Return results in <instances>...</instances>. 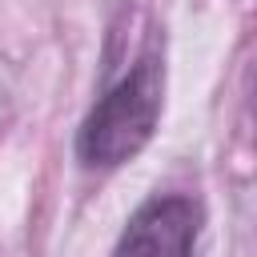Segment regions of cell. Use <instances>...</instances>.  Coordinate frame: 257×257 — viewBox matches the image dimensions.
Wrapping results in <instances>:
<instances>
[{"label": "cell", "instance_id": "cell-1", "mask_svg": "<svg viewBox=\"0 0 257 257\" xmlns=\"http://www.w3.org/2000/svg\"><path fill=\"white\" fill-rule=\"evenodd\" d=\"M165 108V64L157 40L96 96L88 108L80 133H76V157L88 169H116L133 161L157 133Z\"/></svg>", "mask_w": 257, "mask_h": 257}, {"label": "cell", "instance_id": "cell-2", "mask_svg": "<svg viewBox=\"0 0 257 257\" xmlns=\"http://www.w3.org/2000/svg\"><path fill=\"white\" fill-rule=\"evenodd\" d=\"M197 233L201 205L185 193H157L128 217L112 257H193Z\"/></svg>", "mask_w": 257, "mask_h": 257}]
</instances>
